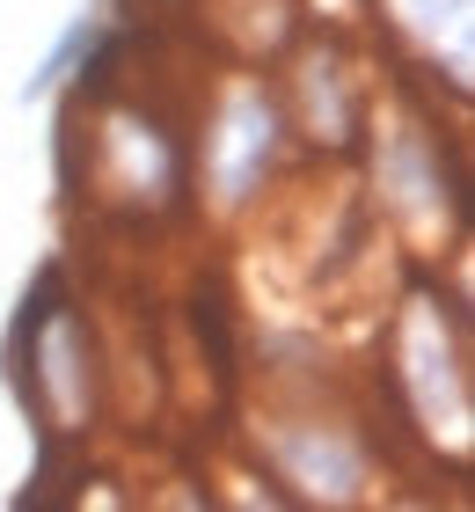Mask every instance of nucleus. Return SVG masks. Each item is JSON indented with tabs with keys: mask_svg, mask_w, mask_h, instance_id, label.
I'll use <instances>...</instances> for the list:
<instances>
[{
	"mask_svg": "<svg viewBox=\"0 0 475 512\" xmlns=\"http://www.w3.org/2000/svg\"><path fill=\"white\" fill-rule=\"evenodd\" d=\"M271 147H278V110L264 103V88H227L220 103V132L205 139V169H212V191L220 205H242L271 169Z\"/></svg>",
	"mask_w": 475,
	"mask_h": 512,
	"instance_id": "nucleus-1",
	"label": "nucleus"
},
{
	"mask_svg": "<svg viewBox=\"0 0 475 512\" xmlns=\"http://www.w3.org/2000/svg\"><path fill=\"white\" fill-rule=\"evenodd\" d=\"M271 447H278V469H285V483H300L307 498L344 505V498H359V491H366V454L351 447L344 432H329V425L278 432Z\"/></svg>",
	"mask_w": 475,
	"mask_h": 512,
	"instance_id": "nucleus-2",
	"label": "nucleus"
},
{
	"mask_svg": "<svg viewBox=\"0 0 475 512\" xmlns=\"http://www.w3.org/2000/svg\"><path fill=\"white\" fill-rule=\"evenodd\" d=\"M95 30H103V8H74V22L52 37V52H44L30 74H22V88H15V103L30 110V103H52L66 81H74V66L95 52Z\"/></svg>",
	"mask_w": 475,
	"mask_h": 512,
	"instance_id": "nucleus-3",
	"label": "nucleus"
},
{
	"mask_svg": "<svg viewBox=\"0 0 475 512\" xmlns=\"http://www.w3.org/2000/svg\"><path fill=\"white\" fill-rule=\"evenodd\" d=\"M37 359H44V381H52V395H59V417L74 425V417L88 410V374H81V330H74V315L44 322Z\"/></svg>",
	"mask_w": 475,
	"mask_h": 512,
	"instance_id": "nucleus-4",
	"label": "nucleus"
}]
</instances>
